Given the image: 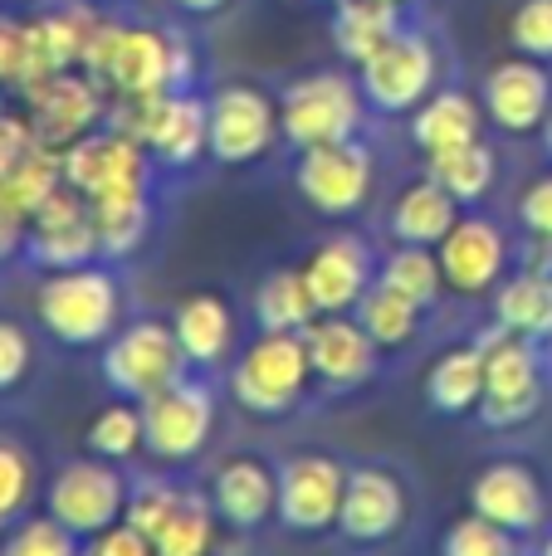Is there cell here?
I'll return each mask as SVG.
<instances>
[{
	"label": "cell",
	"instance_id": "obj_49",
	"mask_svg": "<svg viewBox=\"0 0 552 556\" xmlns=\"http://www.w3.org/2000/svg\"><path fill=\"white\" fill-rule=\"evenodd\" d=\"M524 269H534V274H552V240H543V235H528Z\"/></svg>",
	"mask_w": 552,
	"mask_h": 556
},
{
	"label": "cell",
	"instance_id": "obj_28",
	"mask_svg": "<svg viewBox=\"0 0 552 556\" xmlns=\"http://www.w3.org/2000/svg\"><path fill=\"white\" fill-rule=\"evenodd\" d=\"M401 25H406L401 5H391V0H338L328 35H333V45H338V59H348V64L357 68V64H367Z\"/></svg>",
	"mask_w": 552,
	"mask_h": 556
},
{
	"label": "cell",
	"instance_id": "obj_38",
	"mask_svg": "<svg viewBox=\"0 0 552 556\" xmlns=\"http://www.w3.org/2000/svg\"><path fill=\"white\" fill-rule=\"evenodd\" d=\"M59 186H64V152L35 142L15 166H10L5 181H0V201H5L15 215H25V220H29V215H35L39 205L59 191Z\"/></svg>",
	"mask_w": 552,
	"mask_h": 556
},
{
	"label": "cell",
	"instance_id": "obj_3",
	"mask_svg": "<svg viewBox=\"0 0 552 556\" xmlns=\"http://www.w3.org/2000/svg\"><path fill=\"white\" fill-rule=\"evenodd\" d=\"M313 362L303 332H254L225 371V391L254 420H284L309 401Z\"/></svg>",
	"mask_w": 552,
	"mask_h": 556
},
{
	"label": "cell",
	"instance_id": "obj_2",
	"mask_svg": "<svg viewBox=\"0 0 552 556\" xmlns=\"http://www.w3.org/2000/svg\"><path fill=\"white\" fill-rule=\"evenodd\" d=\"M35 317L64 352H103V342L123 327V278L108 260L39 274Z\"/></svg>",
	"mask_w": 552,
	"mask_h": 556
},
{
	"label": "cell",
	"instance_id": "obj_1",
	"mask_svg": "<svg viewBox=\"0 0 552 556\" xmlns=\"http://www.w3.org/2000/svg\"><path fill=\"white\" fill-rule=\"evenodd\" d=\"M84 74L108 88V98L127 93H186L196 88V49L181 29L127 25L103 15L93 45H88Z\"/></svg>",
	"mask_w": 552,
	"mask_h": 556
},
{
	"label": "cell",
	"instance_id": "obj_11",
	"mask_svg": "<svg viewBox=\"0 0 552 556\" xmlns=\"http://www.w3.org/2000/svg\"><path fill=\"white\" fill-rule=\"evenodd\" d=\"M348 473L352 464L318 450H299L289 459H279V528L303 542L338 532Z\"/></svg>",
	"mask_w": 552,
	"mask_h": 556
},
{
	"label": "cell",
	"instance_id": "obj_7",
	"mask_svg": "<svg viewBox=\"0 0 552 556\" xmlns=\"http://www.w3.org/2000/svg\"><path fill=\"white\" fill-rule=\"evenodd\" d=\"M98 371H103V386L113 395L142 405L147 395L176 386L181 376H191L196 366L186 362L172 323H162V317H133V323H123L103 342V362H98Z\"/></svg>",
	"mask_w": 552,
	"mask_h": 556
},
{
	"label": "cell",
	"instance_id": "obj_21",
	"mask_svg": "<svg viewBox=\"0 0 552 556\" xmlns=\"http://www.w3.org/2000/svg\"><path fill=\"white\" fill-rule=\"evenodd\" d=\"M436 254H440L450 293L460 298L494 293L509 274V235L489 215H460L455 230L436 244Z\"/></svg>",
	"mask_w": 552,
	"mask_h": 556
},
{
	"label": "cell",
	"instance_id": "obj_46",
	"mask_svg": "<svg viewBox=\"0 0 552 556\" xmlns=\"http://www.w3.org/2000/svg\"><path fill=\"white\" fill-rule=\"evenodd\" d=\"M78 556H156V552H152V538H142L133 522H113L98 538H84Z\"/></svg>",
	"mask_w": 552,
	"mask_h": 556
},
{
	"label": "cell",
	"instance_id": "obj_54",
	"mask_svg": "<svg viewBox=\"0 0 552 556\" xmlns=\"http://www.w3.org/2000/svg\"><path fill=\"white\" fill-rule=\"evenodd\" d=\"M333 5H338V0H333Z\"/></svg>",
	"mask_w": 552,
	"mask_h": 556
},
{
	"label": "cell",
	"instance_id": "obj_33",
	"mask_svg": "<svg viewBox=\"0 0 552 556\" xmlns=\"http://www.w3.org/2000/svg\"><path fill=\"white\" fill-rule=\"evenodd\" d=\"M49 74H59V68L49 59L45 39H39L35 20L0 10V88L5 93H25V88L45 84Z\"/></svg>",
	"mask_w": 552,
	"mask_h": 556
},
{
	"label": "cell",
	"instance_id": "obj_24",
	"mask_svg": "<svg viewBox=\"0 0 552 556\" xmlns=\"http://www.w3.org/2000/svg\"><path fill=\"white\" fill-rule=\"evenodd\" d=\"M172 327H176V342H181L186 362L196 371H221L240 352V323H235V307L221 293L181 298L172 307Z\"/></svg>",
	"mask_w": 552,
	"mask_h": 556
},
{
	"label": "cell",
	"instance_id": "obj_29",
	"mask_svg": "<svg viewBox=\"0 0 552 556\" xmlns=\"http://www.w3.org/2000/svg\"><path fill=\"white\" fill-rule=\"evenodd\" d=\"M93 205V225H98V244H103L108 264L133 260L152 235V215H156V191H127V195H103Z\"/></svg>",
	"mask_w": 552,
	"mask_h": 556
},
{
	"label": "cell",
	"instance_id": "obj_35",
	"mask_svg": "<svg viewBox=\"0 0 552 556\" xmlns=\"http://www.w3.org/2000/svg\"><path fill=\"white\" fill-rule=\"evenodd\" d=\"M250 307H254V323H260L264 332H303V327L318 317V303H313L303 269L264 274L260 288H254V298H250Z\"/></svg>",
	"mask_w": 552,
	"mask_h": 556
},
{
	"label": "cell",
	"instance_id": "obj_53",
	"mask_svg": "<svg viewBox=\"0 0 552 556\" xmlns=\"http://www.w3.org/2000/svg\"><path fill=\"white\" fill-rule=\"evenodd\" d=\"M391 5H401V10H406V5H411V0H391Z\"/></svg>",
	"mask_w": 552,
	"mask_h": 556
},
{
	"label": "cell",
	"instance_id": "obj_31",
	"mask_svg": "<svg viewBox=\"0 0 552 556\" xmlns=\"http://www.w3.org/2000/svg\"><path fill=\"white\" fill-rule=\"evenodd\" d=\"M221 513L211 503V489H186V498L176 503V513L162 522V532L152 538L156 556H221Z\"/></svg>",
	"mask_w": 552,
	"mask_h": 556
},
{
	"label": "cell",
	"instance_id": "obj_39",
	"mask_svg": "<svg viewBox=\"0 0 552 556\" xmlns=\"http://www.w3.org/2000/svg\"><path fill=\"white\" fill-rule=\"evenodd\" d=\"M377 278L387 288H397L401 298H411L416 307H436L440 303V293H446V269H440V254L436 250H426V244H397V250L381 260V269Z\"/></svg>",
	"mask_w": 552,
	"mask_h": 556
},
{
	"label": "cell",
	"instance_id": "obj_5",
	"mask_svg": "<svg viewBox=\"0 0 552 556\" xmlns=\"http://www.w3.org/2000/svg\"><path fill=\"white\" fill-rule=\"evenodd\" d=\"M485 401H479V425L485 430H518L543 410L548 376L543 352L534 337H518L509 327H485Z\"/></svg>",
	"mask_w": 552,
	"mask_h": 556
},
{
	"label": "cell",
	"instance_id": "obj_40",
	"mask_svg": "<svg viewBox=\"0 0 552 556\" xmlns=\"http://www.w3.org/2000/svg\"><path fill=\"white\" fill-rule=\"evenodd\" d=\"M35 498H45V493H39L35 459H29V450L20 440L0 434V538H5L20 518H29Z\"/></svg>",
	"mask_w": 552,
	"mask_h": 556
},
{
	"label": "cell",
	"instance_id": "obj_37",
	"mask_svg": "<svg viewBox=\"0 0 552 556\" xmlns=\"http://www.w3.org/2000/svg\"><path fill=\"white\" fill-rule=\"evenodd\" d=\"M142 450H147V434H142V405L137 401L117 395L103 410H93V420L84 425V454H98V459H113V464H133Z\"/></svg>",
	"mask_w": 552,
	"mask_h": 556
},
{
	"label": "cell",
	"instance_id": "obj_36",
	"mask_svg": "<svg viewBox=\"0 0 552 556\" xmlns=\"http://www.w3.org/2000/svg\"><path fill=\"white\" fill-rule=\"evenodd\" d=\"M357 313V323L372 332V342L381 346V352H401V346L416 342L421 332V317H426V307H416L411 298H401L397 288H387L377 278V283L362 293V303L352 307Z\"/></svg>",
	"mask_w": 552,
	"mask_h": 556
},
{
	"label": "cell",
	"instance_id": "obj_51",
	"mask_svg": "<svg viewBox=\"0 0 552 556\" xmlns=\"http://www.w3.org/2000/svg\"><path fill=\"white\" fill-rule=\"evenodd\" d=\"M543 142H548V152H552V117H548V127H543Z\"/></svg>",
	"mask_w": 552,
	"mask_h": 556
},
{
	"label": "cell",
	"instance_id": "obj_47",
	"mask_svg": "<svg viewBox=\"0 0 552 556\" xmlns=\"http://www.w3.org/2000/svg\"><path fill=\"white\" fill-rule=\"evenodd\" d=\"M29 147H35V127H29V117L15 113V108H5V98H0V181H5L10 166H15Z\"/></svg>",
	"mask_w": 552,
	"mask_h": 556
},
{
	"label": "cell",
	"instance_id": "obj_8",
	"mask_svg": "<svg viewBox=\"0 0 552 556\" xmlns=\"http://www.w3.org/2000/svg\"><path fill=\"white\" fill-rule=\"evenodd\" d=\"M440 78V49L426 29L401 25L367 64H357V84L372 117H411Z\"/></svg>",
	"mask_w": 552,
	"mask_h": 556
},
{
	"label": "cell",
	"instance_id": "obj_14",
	"mask_svg": "<svg viewBox=\"0 0 552 556\" xmlns=\"http://www.w3.org/2000/svg\"><path fill=\"white\" fill-rule=\"evenodd\" d=\"M25 117L35 127L39 147H74L78 137H88L93 127L108 123V88L84 68H59L45 84L25 88Z\"/></svg>",
	"mask_w": 552,
	"mask_h": 556
},
{
	"label": "cell",
	"instance_id": "obj_30",
	"mask_svg": "<svg viewBox=\"0 0 552 556\" xmlns=\"http://www.w3.org/2000/svg\"><path fill=\"white\" fill-rule=\"evenodd\" d=\"M29 20H35L54 68H84L88 45H93L98 25H103V10H93L88 0H45Z\"/></svg>",
	"mask_w": 552,
	"mask_h": 556
},
{
	"label": "cell",
	"instance_id": "obj_16",
	"mask_svg": "<svg viewBox=\"0 0 552 556\" xmlns=\"http://www.w3.org/2000/svg\"><path fill=\"white\" fill-rule=\"evenodd\" d=\"M411 518V493L406 479L387 464H352L348 473V498H342V518H338V538L357 552L387 547L401 538Z\"/></svg>",
	"mask_w": 552,
	"mask_h": 556
},
{
	"label": "cell",
	"instance_id": "obj_18",
	"mask_svg": "<svg viewBox=\"0 0 552 556\" xmlns=\"http://www.w3.org/2000/svg\"><path fill=\"white\" fill-rule=\"evenodd\" d=\"M205 489H211L225 532H235V538H254L269 522H279V464L264 454H225Z\"/></svg>",
	"mask_w": 552,
	"mask_h": 556
},
{
	"label": "cell",
	"instance_id": "obj_26",
	"mask_svg": "<svg viewBox=\"0 0 552 556\" xmlns=\"http://www.w3.org/2000/svg\"><path fill=\"white\" fill-rule=\"evenodd\" d=\"M479 401H485V346L475 337V342H460L430 362L426 405L446 420H465V415H479Z\"/></svg>",
	"mask_w": 552,
	"mask_h": 556
},
{
	"label": "cell",
	"instance_id": "obj_52",
	"mask_svg": "<svg viewBox=\"0 0 552 556\" xmlns=\"http://www.w3.org/2000/svg\"><path fill=\"white\" fill-rule=\"evenodd\" d=\"M538 556H552V532H548V542H543V552H538Z\"/></svg>",
	"mask_w": 552,
	"mask_h": 556
},
{
	"label": "cell",
	"instance_id": "obj_42",
	"mask_svg": "<svg viewBox=\"0 0 552 556\" xmlns=\"http://www.w3.org/2000/svg\"><path fill=\"white\" fill-rule=\"evenodd\" d=\"M78 547H84V538H74L49 513H29L0 538V556H78Z\"/></svg>",
	"mask_w": 552,
	"mask_h": 556
},
{
	"label": "cell",
	"instance_id": "obj_27",
	"mask_svg": "<svg viewBox=\"0 0 552 556\" xmlns=\"http://www.w3.org/2000/svg\"><path fill=\"white\" fill-rule=\"evenodd\" d=\"M479 132H485V103H475L465 88H436L411 113V147H421L426 156L479 142Z\"/></svg>",
	"mask_w": 552,
	"mask_h": 556
},
{
	"label": "cell",
	"instance_id": "obj_10",
	"mask_svg": "<svg viewBox=\"0 0 552 556\" xmlns=\"http://www.w3.org/2000/svg\"><path fill=\"white\" fill-rule=\"evenodd\" d=\"M211 103V162L215 166H254L284 142L279 127V98H269L260 84H215L205 93Z\"/></svg>",
	"mask_w": 552,
	"mask_h": 556
},
{
	"label": "cell",
	"instance_id": "obj_13",
	"mask_svg": "<svg viewBox=\"0 0 552 556\" xmlns=\"http://www.w3.org/2000/svg\"><path fill=\"white\" fill-rule=\"evenodd\" d=\"M372 181H377V162L362 137L348 142H323L299 152L293 162V191L323 215V220H348L367 205Z\"/></svg>",
	"mask_w": 552,
	"mask_h": 556
},
{
	"label": "cell",
	"instance_id": "obj_48",
	"mask_svg": "<svg viewBox=\"0 0 552 556\" xmlns=\"http://www.w3.org/2000/svg\"><path fill=\"white\" fill-rule=\"evenodd\" d=\"M518 225H524L528 235L552 240V176H538V181L518 195Z\"/></svg>",
	"mask_w": 552,
	"mask_h": 556
},
{
	"label": "cell",
	"instance_id": "obj_23",
	"mask_svg": "<svg viewBox=\"0 0 552 556\" xmlns=\"http://www.w3.org/2000/svg\"><path fill=\"white\" fill-rule=\"evenodd\" d=\"M142 147L152 152L156 172H166V176L196 172V166L211 156V103H205L196 88H186V93H162Z\"/></svg>",
	"mask_w": 552,
	"mask_h": 556
},
{
	"label": "cell",
	"instance_id": "obj_50",
	"mask_svg": "<svg viewBox=\"0 0 552 556\" xmlns=\"http://www.w3.org/2000/svg\"><path fill=\"white\" fill-rule=\"evenodd\" d=\"M176 15H191V20H211V15H225L235 0H172Z\"/></svg>",
	"mask_w": 552,
	"mask_h": 556
},
{
	"label": "cell",
	"instance_id": "obj_32",
	"mask_svg": "<svg viewBox=\"0 0 552 556\" xmlns=\"http://www.w3.org/2000/svg\"><path fill=\"white\" fill-rule=\"evenodd\" d=\"M494 323L518 337L548 342L552 337V274L518 269L494 288Z\"/></svg>",
	"mask_w": 552,
	"mask_h": 556
},
{
	"label": "cell",
	"instance_id": "obj_41",
	"mask_svg": "<svg viewBox=\"0 0 552 556\" xmlns=\"http://www.w3.org/2000/svg\"><path fill=\"white\" fill-rule=\"evenodd\" d=\"M172 473H142V479H133L123 522H133L142 538H156V532H162V522L176 513V503L186 498V489H191V479H172Z\"/></svg>",
	"mask_w": 552,
	"mask_h": 556
},
{
	"label": "cell",
	"instance_id": "obj_17",
	"mask_svg": "<svg viewBox=\"0 0 552 556\" xmlns=\"http://www.w3.org/2000/svg\"><path fill=\"white\" fill-rule=\"evenodd\" d=\"M303 342L323 395H352L381 371V346L357 323V313H318L303 327Z\"/></svg>",
	"mask_w": 552,
	"mask_h": 556
},
{
	"label": "cell",
	"instance_id": "obj_6",
	"mask_svg": "<svg viewBox=\"0 0 552 556\" xmlns=\"http://www.w3.org/2000/svg\"><path fill=\"white\" fill-rule=\"evenodd\" d=\"M142 434L147 459L156 469H191L215 440V386L201 371L181 376L176 386L142 401Z\"/></svg>",
	"mask_w": 552,
	"mask_h": 556
},
{
	"label": "cell",
	"instance_id": "obj_45",
	"mask_svg": "<svg viewBox=\"0 0 552 556\" xmlns=\"http://www.w3.org/2000/svg\"><path fill=\"white\" fill-rule=\"evenodd\" d=\"M29 366H35V342L20 323L0 317V395H15L25 386Z\"/></svg>",
	"mask_w": 552,
	"mask_h": 556
},
{
	"label": "cell",
	"instance_id": "obj_15",
	"mask_svg": "<svg viewBox=\"0 0 552 556\" xmlns=\"http://www.w3.org/2000/svg\"><path fill=\"white\" fill-rule=\"evenodd\" d=\"M20 260L39 274H59V269H78V264L103 260V244H98V225H93V205L74 191V186H59L35 215H29L25 230V250Z\"/></svg>",
	"mask_w": 552,
	"mask_h": 556
},
{
	"label": "cell",
	"instance_id": "obj_4",
	"mask_svg": "<svg viewBox=\"0 0 552 556\" xmlns=\"http://www.w3.org/2000/svg\"><path fill=\"white\" fill-rule=\"evenodd\" d=\"M367 117L372 108L362 98L357 74H342V68H313V74L284 84L279 93V127L293 152L362 137Z\"/></svg>",
	"mask_w": 552,
	"mask_h": 556
},
{
	"label": "cell",
	"instance_id": "obj_9",
	"mask_svg": "<svg viewBox=\"0 0 552 556\" xmlns=\"http://www.w3.org/2000/svg\"><path fill=\"white\" fill-rule=\"evenodd\" d=\"M127 493H133V479L123 473V464L84 454V459L59 464L54 479L45 483V513L64 522L74 538H98L113 522H123Z\"/></svg>",
	"mask_w": 552,
	"mask_h": 556
},
{
	"label": "cell",
	"instance_id": "obj_43",
	"mask_svg": "<svg viewBox=\"0 0 552 556\" xmlns=\"http://www.w3.org/2000/svg\"><path fill=\"white\" fill-rule=\"evenodd\" d=\"M440 556H514V532H504L499 522L469 513V518H460L446 528Z\"/></svg>",
	"mask_w": 552,
	"mask_h": 556
},
{
	"label": "cell",
	"instance_id": "obj_25",
	"mask_svg": "<svg viewBox=\"0 0 552 556\" xmlns=\"http://www.w3.org/2000/svg\"><path fill=\"white\" fill-rule=\"evenodd\" d=\"M460 211H465V205H460L446 186L421 176V181H411L406 191L387 205V235H391V244H426V250H436V244L455 230Z\"/></svg>",
	"mask_w": 552,
	"mask_h": 556
},
{
	"label": "cell",
	"instance_id": "obj_19",
	"mask_svg": "<svg viewBox=\"0 0 552 556\" xmlns=\"http://www.w3.org/2000/svg\"><path fill=\"white\" fill-rule=\"evenodd\" d=\"M479 103H485V117L509 137H534L548 127L552 117V74L543 59H504L485 74V88H479Z\"/></svg>",
	"mask_w": 552,
	"mask_h": 556
},
{
	"label": "cell",
	"instance_id": "obj_44",
	"mask_svg": "<svg viewBox=\"0 0 552 556\" xmlns=\"http://www.w3.org/2000/svg\"><path fill=\"white\" fill-rule=\"evenodd\" d=\"M509 39L518 54L528 59H552V0H518L514 20H509Z\"/></svg>",
	"mask_w": 552,
	"mask_h": 556
},
{
	"label": "cell",
	"instance_id": "obj_22",
	"mask_svg": "<svg viewBox=\"0 0 552 556\" xmlns=\"http://www.w3.org/2000/svg\"><path fill=\"white\" fill-rule=\"evenodd\" d=\"M469 513L499 522L514 538H528V532L543 528L548 518V493L543 479L528 469L524 459H494L475 473L469 483Z\"/></svg>",
	"mask_w": 552,
	"mask_h": 556
},
{
	"label": "cell",
	"instance_id": "obj_34",
	"mask_svg": "<svg viewBox=\"0 0 552 556\" xmlns=\"http://www.w3.org/2000/svg\"><path fill=\"white\" fill-rule=\"evenodd\" d=\"M426 176L446 186L460 205H479L499 181V156H494V147L479 137V142H465V147H450V152L426 156Z\"/></svg>",
	"mask_w": 552,
	"mask_h": 556
},
{
	"label": "cell",
	"instance_id": "obj_20",
	"mask_svg": "<svg viewBox=\"0 0 552 556\" xmlns=\"http://www.w3.org/2000/svg\"><path fill=\"white\" fill-rule=\"evenodd\" d=\"M377 269H381L377 250L352 230L318 240L309 250V260H303V278H309L318 313H352L362 303V293L377 283Z\"/></svg>",
	"mask_w": 552,
	"mask_h": 556
},
{
	"label": "cell",
	"instance_id": "obj_12",
	"mask_svg": "<svg viewBox=\"0 0 552 556\" xmlns=\"http://www.w3.org/2000/svg\"><path fill=\"white\" fill-rule=\"evenodd\" d=\"M156 162L137 137L117 132V127H93L64 147V181L74 186L84 201H103V195H127V191H156Z\"/></svg>",
	"mask_w": 552,
	"mask_h": 556
}]
</instances>
